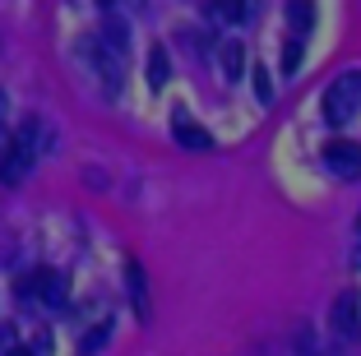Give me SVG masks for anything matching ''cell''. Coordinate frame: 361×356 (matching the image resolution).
Returning a JSON list of instances; mask_svg holds the SVG:
<instances>
[{
	"instance_id": "obj_1",
	"label": "cell",
	"mask_w": 361,
	"mask_h": 356,
	"mask_svg": "<svg viewBox=\"0 0 361 356\" xmlns=\"http://www.w3.org/2000/svg\"><path fill=\"white\" fill-rule=\"evenodd\" d=\"M37 148H42V125H37V121H23V125L14 130V139L0 148V180H5V185H19V180L28 176V167L37 162Z\"/></svg>"
},
{
	"instance_id": "obj_2",
	"label": "cell",
	"mask_w": 361,
	"mask_h": 356,
	"mask_svg": "<svg viewBox=\"0 0 361 356\" xmlns=\"http://www.w3.org/2000/svg\"><path fill=\"white\" fill-rule=\"evenodd\" d=\"M357 111H361V70H348V74H338L329 84V93H324V121H329V125H348Z\"/></svg>"
},
{
	"instance_id": "obj_3",
	"label": "cell",
	"mask_w": 361,
	"mask_h": 356,
	"mask_svg": "<svg viewBox=\"0 0 361 356\" xmlns=\"http://www.w3.org/2000/svg\"><path fill=\"white\" fill-rule=\"evenodd\" d=\"M329 329H334L338 343H357V338H361V301H357V292H338V296H334Z\"/></svg>"
},
{
	"instance_id": "obj_4",
	"label": "cell",
	"mask_w": 361,
	"mask_h": 356,
	"mask_svg": "<svg viewBox=\"0 0 361 356\" xmlns=\"http://www.w3.org/2000/svg\"><path fill=\"white\" fill-rule=\"evenodd\" d=\"M324 167H329L334 176H343V180L361 176V144H352V139H334V144H324Z\"/></svg>"
},
{
	"instance_id": "obj_5",
	"label": "cell",
	"mask_w": 361,
	"mask_h": 356,
	"mask_svg": "<svg viewBox=\"0 0 361 356\" xmlns=\"http://www.w3.org/2000/svg\"><path fill=\"white\" fill-rule=\"evenodd\" d=\"M171 139H176L180 148H190V153H209V148H213L209 130H204V125H195V121H190L185 111H176V116H171Z\"/></svg>"
},
{
	"instance_id": "obj_6",
	"label": "cell",
	"mask_w": 361,
	"mask_h": 356,
	"mask_svg": "<svg viewBox=\"0 0 361 356\" xmlns=\"http://www.w3.org/2000/svg\"><path fill=\"white\" fill-rule=\"evenodd\" d=\"M93 65H97V74H102V88H106V93H116V88H121V51L97 37V42H93Z\"/></svg>"
},
{
	"instance_id": "obj_7",
	"label": "cell",
	"mask_w": 361,
	"mask_h": 356,
	"mask_svg": "<svg viewBox=\"0 0 361 356\" xmlns=\"http://www.w3.org/2000/svg\"><path fill=\"white\" fill-rule=\"evenodd\" d=\"M28 287H32V296H37L42 305H51V310H61V305H65V278H61V273L42 269L37 278H28Z\"/></svg>"
},
{
	"instance_id": "obj_8",
	"label": "cell",
	"mask_w": 361,
	"mask_h": 356,
	"mask_svg": "<svg viewBox=\"0 0 361 356\" xmlns=\"http://www.w3.org/2000/svg\"><path fill=\"white\" fill-rule=\"evenodd\" d=\"M126 287H130V301H135V314L149 319V283H144V264L139 259L126 264Z\"/></svg>"
},
{
	"instance_id": "obj_9",
	"label": "cell",
	"mask_w": 361,
	"mask_h": 356,
	"mask_svg": "<svg viewBox=\"0 0 361 356\" xmlns=\"http://www.w3.org/2000/svg\"><path fill=\"white\" fill-rule=\"evenodd\" d=\"M241 74H245V51H241V42H227L223 47V79L241 84Z\"/></svg>"
},
{
	"instance_id": "obj_10",
	"label": "cell",
	"mask_w": 361,
	"mask_h": 356,
	"mask_svg": "<svg viewBox=\"0 0 361 356\" xmlns=\"http://www.w3.org/2000/svg\"><path fill=\"white\" fill-rule=\"evenodd\" d=\"M171 79V61H167V47H153L149 51V88H162Z\"/></svg>"
},
{
	"instance_id": "obj_11",
	"label": "cell",
	"mask_w": 361,
	"mask_h": 356,
	"mask_svg": "<svg viewBox=\"0 0 361 356\" xmlns=\"http://www.w3.org/2000/svg\"><path fill=\"white\" fill-rule=\"evenodd\" d=\"M287 19H292V32H297V37H306V28L315 23V5H310V0H292Z\"/></svg>"
},
{
	"instance_id": "obj_12",
	"label": "cell",
	"mask_w": 361,
	"mask_h": 356,
	"mask_svg": "<svg viewBox=\"0 0 361 356\" xmlns=\"http://www.w3.org/2000/svg\"><path fill=\"white\" fill-rule=\"evenodd\" d=\"M213 19L218 23H241L245 19V0H213Z\"/></svg>"
},
{
	"instance_id": "obj_13",
	"label": "cell",
	"mask_w": 361,
	"mask_h": 356,
	"mask_svg": "<svg viewBox=\"0 0 361 356\" xmlns=\"http://www.w3.org/2000/svg\"><path fill=\"white\" fill-rule=\"evenodd\" d=\"M126 37H130V28L121 19H106V28H102V42L106 47H116V51H126Z\"/></svg>"
},
{
	"instance_id": "obj_14",
	"label": "cell",
	"mask_w": 361,
	"mask_h": 356,
	"mask_svg": "<svg viewBox=\"0 0 361 356\" xmlns=\"http://www.w3.org/2000/svg\"><path fill=\"white\" fill-rule=\"evenodd\" d=\"M250 79H255V97H259V102H274V79H269V70H264V65H255V70H250Z\"/></svg>"
},
{
	"instance_id": "obj_15",
	"label": "cell",
	"mask_w": 361,
	"mask_h": 356,
	"mask_svg": "<svg viewBox=\"0 0 361 356\" xmlns=\"http://www.w3.org/2000/svg\"><path fill=\"white\" fill-rule=\"evenodd\" d=\"M106 333H111V324H97V329H88V338H84V356H93V352H102V343H106Z\"/></svg>"
},
{
	"instance_id": "obj_16",
	"label": "cell",
	"mask_w": 361,
	"mask_h": 356,
	"mask_svg": "<svg viewBox=\"0 0 361 356\" xmlns=\"http://www.w3.org/2000/svg\"><path fill=\"white\" fill-rule=\"evenodd\" d=\"M297 65H301V37H297V32H292V42H287V61H283V70L292 74V70H297Z\"/></svg>"
},
{
	"instance_id": "obj_17",
	"label": "cell",
	"mask_w": 361,
	"mask_h": 356,
	"mask_svg": "<svg viewBox=\"0 0 361 356\" xmlns=\"http://www.w3.org/2000/svg\"><path fill=\"white\" fill-rule=\"evenodd\" d=\"M10 347H14V329L0 324V352H10Z\"/></svg>"
},
{
	"instance_id": "obj_18",
	"label": "cell",
	"mask_w": 361,
	"mask_h": 356,
	"mask_svg": "<svg viewBox=\"0 0 361 356\" xmlns=\"http://www.w3.org/2000/svg\"><path fill=\"white\" fill-rule=\"evenodd\" d=\"M352 264H361V218H357V245H352Z\"/></svg>"
},
{
	"instance_id": "obj_19",
	"label": "cell",
	"mask_w": 361,
	"mask_h": 356,
	"mask_svg": "<svg viewBox=\"0 0 361 356\" xmlns=\"http://www.w3.org/2000/svg\"><path fill=\"white\" fill-rule=\"evenodd\" d=\"M111 5H116V0H97V10H111Z\"/></svg>"
}]
</instances>
